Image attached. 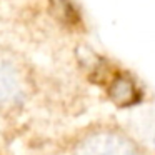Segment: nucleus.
<instances>
[{
  "label": "nucleus",
  "instance_id": "obj_1",
  "mask_svg": "<svg viewBox=\"0 0 155 155\" xmlns=\"http://www.w3.org/2000/svg\"><path fill=\"white\" fill-rule=\"evenodd\" d=\"M65 155H145L118 122H95L78 130L65 147Z\"/></svg>",
  "mask_w": 155,
  "mask_h": 155
},
{
  "label": "nucleus",
  "instance_id": "obj_2",
  "mask_svg": "<svg viewBox=\"0 0 155 155\" xmlns=\"http://www.w3.org/2000/svg\"><path fill=\"white\" fill-rule=\"evenodd\" d=\"M35 94V78L28 64L15 52L0 50V112L18 115Z\"/></svg>",
  "mask_w": 155,
  "mask_h": 155
},
{
  "label": "nucleus",
  "instance_id": "obj_3",
  "mask_svg": "<svg viewBox=\"0 0 155 155\" xmlns=\"http://www.w3.org/2000/svg\"><path fill=\"white\" fill-rule=\"evenodd\" d=\"M118 124L145 155H155V104H143L130 108Z\"/></svg>",
  "mask_w": 155,
  "mask_h": 155
},
{
  "label": "nucleus",
  "instance_id": "obj_4",
  "mask_svg": "<svg viewBox=\"0 0 155 155\" xmlns=\"http://www.w3.org/2000/svg\"><path fill=\"white\" fill-rule=\"evenodd\" d=\"M110 100L114 102L117 107L122 108H128L134 107L135 102H137V90H135V84L128 78H117V80L112 82L110 90Z\"/></svg>",
  "mask_w": 155,
  "mask_h": 155
},
{
  "label": "nucleus",
  "instance_id": "obj_5",
  "mask_svg": "<svg viewBox=\"0 0 155 155\" xmlns=\"http://www.w3.org/2000/svg\"><path fill=\"white\" fill-rule=\"evenodd\" d=\"M15 138L14 117L0 112V155H7Z\"/></svg>",
  "mask_w": 155,
  "mask_h": 155
}]
</instances>
